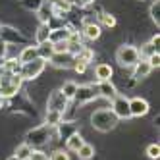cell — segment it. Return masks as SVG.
<instances>
[{"label":"cell","mask_w":160,"mask_h":160,"mask_svg":"<svg viewBox=\"0 0 160 160\" xmlns=\"http://www.w3.org/2000/svg\"><path fill=\"white\" fill-rule=\"evenodd\" d=\"M112 73H114V70H112V66H108V64H98L95 68V77L98 79V81H110Z\"/></svg>","instance_id":"cell-14"},{"label":"cell","mask_w":160,"mask_h":160,"mask_svg":"<svg viewBox=\"0 0 160 160\" xmlns=\"http://www.w3.org/2000/svg\"><path fill=\"white\" fill-rule=\"evenodd\" d=\"M97 97H98V93H95V89L91 87V85H81V87H77L73 98L79 102V104H87V102L95 100Z\"/></svg>","instance_id":"cell-9"},{"label":"cell","mask_w":160,"mask_h":160,"mask_svg":"<svg viewBox=\"0 0 160 160\" xmlns=\"http://www.w3.org/2000/svg\"><path fill=\"white\" fill-rule=\"evenodd\" d=\"M37 52H39V56L41 58H44V60H50V56L54 54V48H52V42L50 41H44V42H39L37 44Z\"/></svg>","instance_id":"cell-17"},{"label":"cell","mask_w":160,"mask_h":160,"mask_svg":"<svg viewBox=\"0 0 160 160\" xmlns=\"http://www.w3.org/2000/svg\"><path fill=\"white\" fill-rule=\"evenodd\" d=\"M91 2H95V0H77L79 6H87V4H91Z\"/></svg>","instance_id":"cell-37"},{"label":"cell","mask_w":160,"mask_h":160,"mask_svg":"<svg viewBox=\"0 0 160 160\" xmlns=\"http://www.w3.org/2000/svg\"><path fill=\"white\" fill-rule=\"evenodd\" d=\"M48 62L54 68H58V70H70V68H73L75 54H72V52H54Z\"/></svg>","instance_id":"cell-6"},{"label":"cell","mask_w":160,"mask_h":160,"mask_svg":"<svg viewBox=\"0 0 160 160\" xmlns=\"http://www.w3.org/2000/svg\"><path fill=\"white\" fill-rule=\"evenodd\" d=\"M75 58H79V60H83L85 64H89L91 60H93V58H95V52H93V50H91V48H85V47H83L81 50H79V52L75 54Z\"/></svg>","instance_id":"cell-25"},{"label":"cell","mask_w":160,"mask_h":160,"mask_svg":"<svg viewBox=\"0 0 160 160\" xmlns=\"http://www.w3.org/2000/svg\"><path fill=\"white\" fill-rule=\"evenodd\" d=\"M91 123H93L95 129L106 133V131L114 129L118 125V118L114 116V112L110 108H100V110H97L93 116H91Z\"/></svg>","instance_id":"cell-1"},{"label":"cell","mask_w":160,"mask_h":160,"mask_svg":"<svg viewBox=\"0 0 160 160\" xmlns=\"http://www.w3.org/2000/svg\"><path fill=\"white\" fill-rule=\"evenodd\" d=\"M73 70H75L77 73H83V72L87 70V64H85L83 60H79V58H75V62H73Z\"/></svg>","instance_id":"cell-34"},{"label":"cell","mask_w":160,"mask_h":160,"mask_svg":"<svg viewBox=\"0 0 160 160\" xmlns=\"http://www.w3.org/2000/svg\"><path fill=\"white\" fill-rule=\"evenodd\" d=\"M116 60H118V64L122 68H133L141 60L139 48L133 47V44H122V47L116 50Z\"/></svg>","instance_id":"cell-2"},{"label":"cell","mask_w":160,"mask_h":160,"mask_svg":"<svg viewBox=\"0 0 160 160\" xmlns=\"http://www.w3.org/2000/svg\"><path fill=\"white\" fill-rule=\"evenodd\" d=\"M83 143H85V141H83V137L75 131L73 135H70V137L66 139V148H68V151H72V152H75L77 148L83 145Z\"/></svg>","instance_id":"cell-15"},{"label":"cell","mask_w":160,"mask_h":160,"mask_svg":"<svg viewBox=\"0 0 160 160\" xmlns=\"http://www.w3.org/2000/svg\"><path fill=\"white\" fill-rule=\"evenodd\" d=\"M19 68H21V62L18 58H10V60L2 62V72L4 73H19Z\"/></svg>","instance_id":"cell-20"},{"label":"cell","mask_w":160,"mask_h":160,"mask_svg":"<svg viewBox=\"0 0 160 160\" xmlns=\"http://www.w3.org/2000/svg\"><path fill=\"white\" fill-rule=\"evenodd\" d=\"M21 4H23L27 10H39L42 8V0H21Z\"/></svg>","instance_id":"cell-29"},{"label":"cell","mask_w":160,"mask_h":160,"mask_svg":"<svg viewBox=\"0 0 160 160\" xmlns=\"http://www.w3.org/2000/svg\"><path fill=\"white\" fill-rule=\"evenodd\" d=\"M37 56H39V52H37V47H25L23 50L19 52L18 60H19L21 64H25V62H31V60H35Z\"/></svg>","instance_id":"cell-16"},{"label":"cell","mask_w":160,"mask_h":160,"mask_svg":"<svg viewBox=\"0 0 160 160\" xmlns=\"http://www.w3.org/2000/svg\"><path fill=\"white\" fill-rule=\"evenodd\" d=\"M151 72H152V68H151V64L147 62V58H141L139 62L133 66V77H135V79L148 77V73H151Z\"/></svg>","instance_id":"cell-11"},{"label":"cell","mask_w":160,"mask_h":160,"mask_svg":"<svg viewBox=\"0 0 160 160\" xmlns=\"http://www.w3.org/2000/svg\"><path fill=\"white\" fill-rule=\"evenodd\" d=\"M50 137H52V131L48 125H41V128H35V129H31L27 131L25 135V143L31 147V148H39L42 145H47L50 141Z\"/></svg>","instance_id":"cell-3"},{"label":"cell","mask_w":160,"mask_h":160,"mask_svg":"<svg viewBox=\"0 0 160 160\" xmlns=\"http://www.w3.org/2000/svg\"><path fill=\"white\" fill-rule=\"evenodd\" d=\"M47 110H58V112H66L68 108V98L62 95V91H52L48 95V100H47Z\"/></svg>","instance_id":"cell-7"},{"label":"cell","mask_w":160,"mask_h":160,"mask_svg":"<svg viewBox=\"0 0 160 160\" xmlns=\"http://www.w3.org/2000/svg\"><path fill=\"white\" fill-rule=\"evenodd\" d=\"M62 120H64V112L47 110V114H44V125H48V128H56L58 123H62Z\"/></svg>","instance_id":"cell-13"},{"label":"cell","mask_w":160,"mask_h":160,"mask_svg":"<svg viewBox=\"0 0 160 160\" xmlns=\"http://www.w3.org/2000/svg\"><path fill=\"white\" fill-rule=\"evenodd\" d=\"M48 160H70V154H68V151H62V148H58V151H54L50 154Z\"/></svg>","instance_id":"cell-32"},{"label":"cell","mask_w":160,"mask_h":160,"mask_svg":"<svg viewBox=\"0 0 160 160\" xmlns=\"http://www.w3.org/2000/svg\"><path fill=\"white\" fill-rule=\"evenodd\" d=\"M0 33H2V27H0Z\"/></svg>","instance_id":"cell-40"},{"label":"cell","mask_w":160,"mask_h":160,"mask_svg":"<svg viewBox=\"0 0 160 160\" xmlns=\"http://www.w3.org/2000/svg\"><path fill=\"white\" fill-rule=\"evenodd\" d=\"M77 87H79V85H77L75 81H66V83L62 85V89H60V91H62V95H64L68 100H72V98L75 97V91H77Z\"/></svg>","instance_id":"cell-21"},{"label":"cell","mask_w":160,"mask_h":160,"mask_svg":"<svg viewBox=\"0 0 160 160\" xmlns=\"http://www.w3.org/2000/svg\"><path fill=\"white\" fill-rule=\"evenodd\" d=\"M56 128H58L60 129V135H62V139H68V137H70V135H73L75 133V125H70V123H58V125H56Z\"/></svg>","instance_id":"cell-24"},{"label":"cell","mask_w":160,"mask_h":160,"mask_svg":"<svg viewBox=\"0 0 160 160\" xmlns=\"http://www.w3.org/2000/svg\"><path fill=\"white\" fill-rule=\"evenodd\" d=\"M75 152H77V158L79 160H91V158L95 156V147L89 145V143H83Z\"/></svg>","instance_id":"cell-18"},{"label":"cell","mask_w":160,"mask_h":160,"mask_svg":"<svg viewBox=\"0 0 160 160\" xmlns=\"http://www.w3.org/2000/svg\"><path fill=\"white\" fill-rule=\"evenodd\" d=\"M114 116H116L118 120H129L131 118V112H129V98H125L122 95L114 97L112 98V108Z\"/></svg>","instance_id":"cell-5"},{"label":"cell","mask_w":160,"mask_h":160,"mask_svg":"<svg viewBox=\"0 0 160 160\" xmlns=\"http://www.w3.org/2000/svg\"><path fill=\"white\" fill-rule=\"evenodd\" d=\"M154 52H158V48H156V47H152L151 42H147V44H143V47H141V50H139V54H141V58H143V56H147V58H148V56H152Z\"/></svg>","instance_id":"cell-27"},{"label":"cell","mask_w":160,"mask_h":160,"mask_svg":"<svg viewBox=\"0 0 160 160\" xmlns=\"http://www.w3.org/2000/svg\"><path fill=\"white\" fill-rule=\"evenodd\" d=\"M52 48L54 52H70V44H68V41H56L52 42Z\"/></svg>","instance_id":"cell-30"},{"label":"cell","mask_w":160,"mask_h":160,"mask_svg":"<svg viewBox=\"0 0 160 160\" xmlns=\"http://www.w3.org/2000/svg\"><path fill=\"white\" fill-rule=\"evenodd\" d=\"M151 18H152V21L156 25L160 23V0H154L151 4Z\"/></svg>","instance_id":"cell-26"},{"label":"cell","mask_w":160,"mask_h":160,"mask_svg":"<svg viewBox=\"0 0 160 160\" xmlns=\"http://www.w3.org/2000/svg\"><path fill=\"white\" fill-rule=\"evenodd\" d=\"M97 93H98L102 98L112 100L114 97H118V89H116V85H114L112 81H98V89H97Z\"/></svg>","instance_id":"cell-10"},{"label":"cell","mask_w":160,"mask_h":160,"mask_svg":"<svg viewBox=\"0 0 160 160\" xmlns=\"http://www.w3.org/2000/svg\"><path fill=\"white\" fill-rule=\"evenodd\" d=\"M83 37L89 41H97L100 37V25L95 23V21H87L85 27H83Z\"/></svg>","instance_id":"cell-12"},{"label":"cell","mask_w":160,"mask_h":160,"mask_svg":"<svg viewBox=\"0 0 160 160\" xmlns=\"http://www.w3.org/2000/svg\"><path fill=\"white\" fill-rule=\"evenodd\" d=\"M148 102L141 97H133L129 98V112H131V118H141L148 114Z\"/></svg>","instance_id":"cell-8"},{"label":"cell","mask_w":160,"mask_h":160,"mask_svg":"<svg viewBox=\"0 0 160 160\" xmlns=\"http://www.w3.org/2000/svg\"><path fill=\"white\" fill-rule=\"evenodd\" d=\"M48 37H50V27H48V23H41V25H39V31L35 33L37 42H44V41H48Z\"/></svg>","instance_id":"cell-22"},{"label":"cell","mask_w":160,"mask_h":160,"mask_svg":"<svg viewBox=\"0 0 160 160\" xmlns=\"http://www.w3.org/2000/svg\"><path fill=\"white\" fill-rule=\"evenodd\" d=\"M100 21H102V25H106V27H114V25H116V18L106 14V12L100 14Z\"/></svg>","instance_id":"cell-31"},{"label":"cell","mask_w":160,"mask_h":160,"mask_svg":"<svg viewBox=\"0 0 160 160\" xmlns=\"http://www.w3.org/2000/svg\"><path fill=\"white\" fill-rule=\"evenodd\" d=\"M6 50H8V42H6L2 37H0V60L6 56Z\"/></svg>","instance_id":"cell-36"},{"label":"cell","mask_w":160,"mask_h":160,"mask_svg":"<svg viewBox=\"0 0 160 160\" xmlns=\"http://www.w3.org/2000/svg\"><path fill=\"white\" fill-rule=\"evenodd\" d=\"M70 33H72V31H66V29H54V31H50L48 41H50V42H56V41H68Z\"/></svg>","instance_id":"cell-23"},{"label":"cell","mask_w":160,"mask_h":160,"mask_svg":"<svg viewBox=\"0 0 160 160\" xmlns=\"http://www.w3.org/2000/svg\"><path fill=\"white\" fill-rule=\"evenodd\" d=\"M29 160H48V154L42 152V151H39V148H33V152H31Z\"/></svg>","instance_id":"cell-33"},{"label":"cell","mask_w":160,"mask_h":160,"mask_svg":"<svg viewBox=\"0 0 160 160\" xmlns=\"http://www.w3.org/2000/svg\"><path fill=\"white\" fill-rule=\"evenodd\" d=\"M44 68H47V60L41 58V56H37L35 60L21 64L19 75H21V79H37V77L44 72Z\"/></svg>","instance_id":"cell-4"},{"label":"cell","mask_w":160,"mask_h":160,"mask_svg":"<svg viewBox=\"0 0 160 160\" xmlns=\"http://www.w3.org/2000/svg\"><path fill=\"white\" fill-rule=\"evenodd\" d=\"M147 156L152 158V160H156L160 156V147H158V143H152V145L147 147Z\"/></svg>","instance_id":"cell-28"},{"label":"cell","mask_w":160,"mask_h":160,"mask_svg":"<svg viewBox=\"0 0 160 160\" xmlns=\"http://www.w3.org/2000/svg\"><path fill=\"white\" fill-rule=\"evenodd\" d=\"M8 160H18V158H16V156H10V158H8Z\"/></svg>","instance_id":"cell-39"},{"label":"cell","mask_w":160,"mask_h":160,"mask_svg":"<svg viewBox=\"0 0 160 160\" xmlns=\"http://www.w3.org/2000/svg\"><path fill=\"white\" fill-rule=\"evenodd\" d=\"M2 106H4V98H2V97H0V108H2Z\"/></svg>","instance_id":"cell-38"},{"label":"cell","mask_w":160,"mask_h":160,"mask_svg":"<svg viewBox=\"0 0 160 160\" xmlns=\"http://www.w3.org/2000/svg\"><path fill=\"white\" fill-rule=\"evenodd\" d=\"M147 62L151 64V68L154 70V68H158V64H160V54H158V52H154L152 56H148V58H147Z\"/></svg>","instance_id":"cell-35"},{"label":"cell","mask_w":160,"mask_h":160,"mask_svg":"<svg viewBox=\"0 0 160 160\" xmlns=\"http://www.w3.org/2000/svg\"><path fill=\"white\" fill-rule=\"evenodd\" d=\"M31 152H33V148H31L27 143H21V145H18V147H16V151H14V156H16L18 160H29Z\"/></svg>","instance_id":"cell-19"}]
</instances>
